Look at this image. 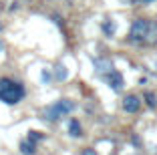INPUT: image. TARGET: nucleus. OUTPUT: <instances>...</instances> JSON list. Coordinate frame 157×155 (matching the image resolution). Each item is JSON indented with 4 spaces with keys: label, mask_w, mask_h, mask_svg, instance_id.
Segmentation results:
<instances>
[{
    "label": "nucleus",
    "mask_w": 157,
    "mask_h": 155,
    "mask_svg": "<svg viewBox=\"0 0 157 155\" xmlns=\"http://www.w3.org/2000/svg\"><path fill=\"white\" fill-rule=\"evenodd\" d=\"M129 41L135 45H149L157 41V22L147 18H137L131 24L129 30Z\"/></svg>",
    "instance_id": "nucleus-1"
},
{
    "label": "nucleus",
    "mask_w": 157,
    "mask_h": 155,
    "mask_svg": "<svg viewBox=\"0 0 157 155\" xmlns=\"http://www.w3.org/2000/svg\"><path fill=\"white\" fill-rule=\"evenodd\" d=\"M24 97V87L18 81H12L8 77L0 79V101L6 105H16Z\"/></svg>",
    "instance_id": "nucleus-2"
},
{
    "label": "nucleus",
    "mask_w": 157,
    "mask_h": 155,
    "mask_svg": "<svg viewBox=\"0 0 157 155\" xmlns=\"http://www.w3.org/2000/svg\"><path fill=\"white\" fill-rule=\"evenodd\" d=\"M73 109H75V103L71 99H60V101H56V103H52L51 107H46L44 119H48V121H59L60 117L69 115Z\"/></svg>",
    "instance_id": "nucleus-3"
},
{
    "label": "nucleus",
    "mask_w": 157,
    "mask_h": 155,
    "mask_svg": "<svg viewBox=\"0 0 157 155\" xmlns=\"http://www.w3.org/2000/svg\"><path fill=\"white\" fill-rule=\"evenodd\" d=\"M107 85L113 89V91L119 93L121 89H123L125 81H123V75L119 73V71H111V73H107Z\"/></svg>",
    "instance_id": "nucleus-4"
},
{
    "label": "nucleus",
    "mask_w": 157,
    "mask_h": 155,
    "mask_svg": "<svg viewBox=\"0 0 157 155\" xmlns=\"http://www.w3.org/2000/svg\"><path fill=\"white\" fill-rule=\"evenodd\" d=\"M123 109L127 111V113H137V111L141 109V99H139L137 95H127L123 99Z\"/></svg>",
    "instance_id": "nucleus-5"
},
{
    "label": "nucleus",
    "mask_w": 157,
    "mask_h": 155,
    "mask_svg": "<svg viewBox=\"0 0 157 155\" xmlns=\"http://www.w3.org/2000/svg\"><path fill=\"white\" fill-rule=\"evenodd\" d=\"M93 64H95V71H97L99 75H105V73H111L113 71V63L109 59L97 56V59H93Z\"/></svg>",
    "instance_id": "nucleus-6"
},
{
    "label": "nucleus",
    "mask_w": 157,
    "mask_h": 155,
    "mask_svg": "<svg viewBox=\"0 0 157 155\" xmlns=\"http://www.w3.org/2000/svg\"><path fill=\"white\" fill-rule=\"evenodd\" d=\"M34 151H36V143L34 141H22L20 143V153L22 155H34Z\"/></svg>",
    "instance_id": "nucleus-7"
},
{
    "label": "nucleus",
    "mask_w": 157,
    "mask_h": 155,
    "mask_svg": "<svg viewBox=\"0 0 157 155\" xmlns=\"http://www.w3.org/2000/svg\"><path fill=\"white\" fill-rule=\"evenodd\" d=\"M69 133L73 137H81L83 135V127H81V123H78L77 119H73V121L69 123Z\"/></svg>",
    "instance_id": "nucleus-8"
},
{
    "label": "nucleus",
    "mask_w": 157,
    "mask_h": 155,
    "mask_svg": "<svg viewBox=\"0 0 157 155\" xmlns=\"http://www.w3.org/2000/svg\"><path fill=\"white\" fill-rule=\"evenodd\" d=\"M115 30H117V24L113 22V20H105V22H103V32H105L107 37H113Z\"/></svg>",
    "instance_id": "nucleus-9"
},
{
    "label": "nucleus",
    "mask_w": 157,
    "mask_h": 155,
    "mask_svg": "<svg viewBox=\"0 0 157 155\" xmlns=\"http://www.w3.org/2000/svg\"><path fill=\"white\" fill-rule=\"evenodd\" d=\"M143 99H145V103H147V107H151V109H155V107H157V97H155V93L147 91L143 95Z\"/></svg>",
    "instance_id": "nucleus-10"
},
{
    "label": "nucleus",
    "mask_w": 157,
    "mask_h": 155,
    "mask_svg": "<svg viewBox=\"0 0 157 155\" xmlns=\"http://www.w3.org/2000/svg\"><path fill=\"white\" fill-rule=\"evenodd\" d=\"M56 79H59V81L67 79V68L63 67V64H59V67H56Z\"/></svg>",
    "instance_id": "nucleus-11"
},
{
    "label": "nucleus",
    "mask_w": 157,
    "mask_h": 155,
    "mask_svg": "<svg viewBox=\"0 0 157 155\" xmlns=\"http://www.w3.org/2000/svg\"><path fill=\"white\" fill-rule=\"evenodd\" d=\"M28 139H30V141H34V143H38L42 139V135L38 131H30V133H28Z\"/></svg>",
    "instance_id": "nucleus-12"
},
{
    "label": "nucleus",
    "mask_w": 157,
    "mask_h": 155,
    "mask_svg": "<svg viewBox=\"0 0 157 155\" xmlns=\"http://www.w3.org/2000/svg\"><path fill=\"white\" fill-rule=\"evenodd\" d=\"M81 155H99V153L95 149H83V151H81Z\"/></svg>",
    "instance_id": "nucleus-13"
},
{
    "label": "nucleus",
    "mask_w": 157,
    "mask_h": 155,
    "mask_svg": "<svg viewBox=\"0 0 157 155\" xmlns=\"http://www.w3.org/2000/svg\"><path fill=\"white\" fill-rule=\"evenodd\" d=\"M137 4H143V6H147V4H153V2H157V0H135Z\"/></svg>",
    "instance_id": "nucleus-14"
},
{
    "label": "nucleus",
    "mask_w": 157,
    "mask_h": 155,
    "mask_svg": "<svg viewBox=\"0 0 157 155\" xmlns=\"http://www.w3.org/2000/svg\"><path fill=\"white\" fill-rule=\"evenodd\" d=\"M2 48H4V45H2V41H0V50H2Z\"/></svg>",
    "instance_id": "nucleus-15"
},
{
    "label": "nucleus",
    "mask_w": 157,
    "mask_h": 155,
    "mask_svg": "<svg viewBox=\"0 0 157 155\" xmlns=\"http://www.w3.org/2000/svg\"><path fill=\"white\" fill-rule=\"evenodd\" d=\"M0 30H2V22H0Z\"/></svg>",
    "instance_id": "nucleus-16"
}]
</instances>
